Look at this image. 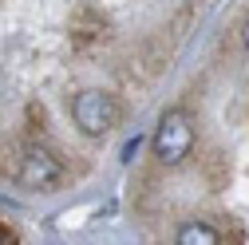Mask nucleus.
Wrapping results in <instances>:
<instances>
[{"mask_svg": "<svg viewBox=\"0 0 249 245\" xmlns=\"http://www.w3.org/2000/svg\"><path fill=\"white\" fill-rule=\"evenodd\" d=\"M150 146H154V158H159V162L178 166V162L194 150V127H190V115L178 111V107H170V111L159 119V127H154Z\"/></svg>", "mask_w": 249, "mask_h": 245, "instance_id": "f257e3e1", "label": "nucleus"}, {"mask_svg": "<svg viewBox=\"0 0 249 245\" xmlns=\"http://www.w3.org/2000/svg\"><path fill=\"white\" fill-rule=\"evenodd\" d=\"M71 119H75V127L83 135H107L115 122H119V103L115 95H107V91H79V95L71 99Z\"/></svg>", "mask_w": 249, "mask_h": 245, "instance_id": "f03ea898", "label": "nucleus"}, {"mask_svg": "<svg viewBox=\"0 0 249 245\" xmlns=\"http://www.w3.org/2000/svg\"><path fill=\"white\" fill-rule=\"evenodd\" d=\"M64 178V166H59V158L52 155V150L44 146H28L24 158H20V182L28 190H52L55 182Z\"/></svg>", "mask_w": 249, "mask_h": 245, "instance_id": "7ed1b4c3", "label": "nucleus"}, {"mask_svg": "<svg viewBox=\"0 0 249 245\" xmlns=\"http://www.w3.org/2000/svg\"><path fill=\"white\" fill-rule=\"evenodd\" d=\"M174 245H217V229L206 226V222H186L178 229V241Z\"/></svg>", "mask_w": 249, "mask_h": 245, "instance_id": "20e7f679", "label": "nucleus"}, {"mask_svg": "<svg viewBox=\"0 0 249 245\" xmlns=\"http://www.w3.org/2000/svg\"><path fill=\"white\" fill-rule=\"evenodd\" d=\"M139 146H142V139H139V135H135V139H131V142H127V146H123V162H131V158H135V155H139Z\"/></svg>", "mask_w": 249, "mask_h": 245, "instance_id": "39448f33", "label": "nucleus"}, {"mask_svg": "<svg viewBox=\"0 0 249 245\" xmlns=\"http://www.w3.org/2000/svg\"><path fill=\"white\" fill-rule=\"evenodd\" d=\"M0 245H16V237H12V229H4V226H0Z\"/></svg>", "mask_w": 249, "mask_h": 245, "instance_id": "423d86ee", "label": "nucleus"}, {"mask_svg": "<svg viewBox=\"0 0 249 245\" xmlns=\"http://www.w3.org/2000/svg\"><path fill=\"white\" fill-rule=\"evenodd\" d=\"M241 48H245V52H249V24H245V28H241Z\"/></svg>", "mask_w": 249, "mask_h": 245, "instance_id": "0eeeda50", "label": "nucleus"}]
</instances>
